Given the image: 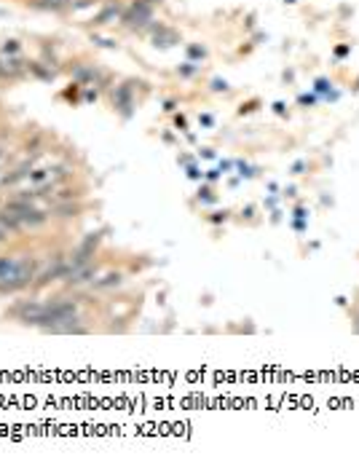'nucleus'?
<instances>
[{"label": "nucleus", "instance_id": "f257e3e1", "mask_svg": "<svg viewBox=\"0 0 359 469\" xmlns=\"http://www.w3.org/2000/svg\"><path fill=\"white\" fill-rule=\"evenodd\" d=\"M40 260L35 252H22L19 255V266H16V274L8 284H0V298H8V295H19L25 290H32L38 271H40Z\"/></svg>", "mask_w": 359, "mask_h": 469}, {"label": "nucleus", "instance_id": "f03ea898", "mask_svg": "<svg viewBox=\"0 0 359 469\" xmlns=\"http://www.w3.org/2000/svg\"><path fill=\"white\" fill-rule=\"evenodd\" d=\"M67 274V249H54L40 260V271L32 284V293H40L46 287H51L54 282H62Z\"/></svg>", "mask_w": 359, "mask_h": 469}, {"label": "nucleus", "instance_id": "7ed1b4c3", "mask_svg": "<svg viewBox=\"0 0 359 469\" xmlns=\"http://www.w3.org/2000/svg\"><path fill=\"white\" fill-rule=\"evenodd\" d=\"M78 314H81V301H78L76 295H54V298L46 301L43 322H40L38 330L43 332L46 328L59 325V322H65V319H70V317H78Z\"/></svg>", "mask_w": 359, "mask_h": 469}, {"label": "nucleus", "instance_id": "20e7f679", "mask_svg": "<svg viewBox=\"0 0 359 469\" xmlns=\"http://www.w3.org/2000/svg\"><path fill=\"white\" fill-rule=\"evenodd\" d=\"M43 311H46V301H38V298H19L5 308V317L25 325V328H40L43 322Z\"/></svg>", "mask_w": 359, "mask_h": 469}, {"label": "nucleus", "instance_id": "39448f33", "mask_svg": "<svg viewBox=\"0 0 359 469\" xmlns=\"http://www.w3.org/2000/svg\"><path fill=\"white\" fill-rule=\"evenodd\" d=\"M121 25L126 30H137V32H148L153 27V5L145 0H135L129 8H124L121 14Z\"/></svg>", "mask_w": 359, "mask_h": 469}, {"label": "nucleus", "instance_id": "423d86ee", "mask_svg": "<svg viewBox=\"0 0 359 469\" xmlns=\"http://www.w3.org/2000/svg\"><path fill=\"white\" fill-rule=\"evenodd\" d=\"M100 274H102V266L97 260H91V263L81 266V268L70 271V274L62 279V284H65V290H81V287H89Z\"/></svg>", "mask_w": 359, "mask_h": 469}, {"label": "nucleus", "instance_id": "0eeeda50", "mask_svg": "<svg viewBox=\"0 0 359 469\" xmlns=\"http://www.w3.org/2000/svg\"><path fill=\"white\" fill-rule=\"evenodd\" d=\"M49 215L51 220L73 222L83 218V204L81 201H56V204H49Z\"/></svg>", "mask_w": 359, "mask_h": 469}, {"label": "nucleus", "instance_id": "6e6552de", "mask_svg": "<svg viewBox=\"0 0 359 469\" xmlns=\"http://www.w3.org/2000/svg\"><path fill=\"white\" fill-rule=\"evenodd\" d=\"M46 335H89L91 328L89 325H83V317H70V319H65V322H59V325H51V328H46Z\"/></svg>", "mask_w": 359, "mask_h": 469}, {"label": "nucleus", "instance_id": "1a4fd4ad", "mask_svg": "<svg viewBox=\"0 0 359 469\" xmlns=\"http://www.w3.org/2000/svg\"><path fill=\"white\" fill-rule=\"evenodd\" d=\"M124 279L126 274L124 271H108V274H100L89 287L94 290V293H111V290H118L121 284H124Z\"/></svg>", "mask_w": 359, "mask_h": 469}, {"label": "nucleus", "instance_id": "9d476101", "mask_svg": "<svg viewBox=\"0 0 359 469\" xmlns=\"http://www.w3.org/2000/svg\"><path fill=\"white\" fill-rule=\"evenodd\" d=\"M121 14H124V5L115 0V3H105L102 11L97 16H91V25L94 27H105V25H113V22H121Z\"/></svg>", "mask_w": 359, "mask_h": 469}, {"label": "nucleus", "instance_id": "9b49d317", "mask_svg": "<svg viewBox=\"0 0 359 469\" xmlns=\"http://www.w3.org/2000/svg\"><path fill=\"white\" fill-rule=\"evenodd\" d=\"M0 228L8 233V239H22L27 231H25V225L19 222V218L14 215V212H8L5 207H0Z\"/></svg>", "mask_w": 359, "mask_h": 469}, {"label": "nucleus", "instance_id": "f8f14e48", "mask_svg": "<svg viewBox=\"0 0 359 469\" xmlns=\"http://www.w3.org/2000/svg\"><path fill=\"white\" fill-rule=\"evenodd\" d=\"M113 108L121 111L124 115H129L135 108V97H132V83H124V86H115L113 91Z\"/></svg>", "mask_w": 359, "mask_h": 469}, {"label": "nucleus", "instance_id": "ddd939ff", "mask_svg": "<svg viewBox=\"0 0 359 469\" xmlns=\"http://www.w3.org/2000/svg\"><path fill=\"white\" fill-rule=\"evenodd\" d=\"M148 32H153V43H156V46H161V49H169V46L180 43L177 30L166 27V25H156V22H153V27L148 30Z\"/></svg>", "mask_w": 359, "mask_h": 469}, {"label": "nucleus", "instance_id": "4468645a", "mask_svg": "<svg viewBox=\"0 0 359 469\" xmlns=\"http://www.w3.org/2000/svg\"><path fill=\"white\" fill-rule=\"evenodd\" d=\"M22 153H25V156L40 159V156L46 153V135H43V132H32V135L25 139V145H22Z\"/></svg>", "mask_w": 359, "mask_h": 469}, {"label": "nucleus", "instance_id": "2eb2a0df", "mask_svg": "<svg viewBox=\"0 0 359 469\" xmlns=\"http://www.w3.org/2000/svg\"><path fill=\"white\" fill-rule=\"evenodd\" d=\"M27 73L35 76V78H40V81H54L56 78V70L49 67L46 62H27Z\"/></svg>", "mask_w": 359, "mask_h": 469}, {"label": "nucleus", "instance_id": "dca6fc26", "mask_svg": "<svg viewBox=\"0 0 359 469\" xmlns=\"http://www.w3.org/2000/svg\"><path fill=\"white\" fill-rule=\"evenodd\" d=\"M0 54H3V56H19V54H22V46H19V41H5V43L0 46Z\"/></svg>", "mask_w": 359, "mask_h": 469}, {"label": "nucleus", "instance_id": "f3484780", "mask_svg": "<svg viewBox=\"0 0 359 469\" xmlns=\"http://www.w3.org/2000/svg\"><path fill=\"white\" fill-rule=\"evenodd\" d=\"M89 5H97V0H73L70 11H73V14H78V11H83V8H89Z\"/></svg>", "mask_w": 359, "mask_h": 469}, {"label": "nucleus", "instance_id": "a211bd4d", "mask_svg": "<svg viewBox=\"0 0 359 469\" xmlns=\"http://www.w3.org/2000/svg\"><path fill=\"white\" fill-rule=\"evenodd\" d=\"M188 56H191V59H204V56H207V49H204V46H188Z\"/></svg>", "mask_w": 359, "mask_h": 469}, {"label": "nucleus", "instance_id": "6ab92c4d", "mask_svg": "<svg viewBox=\"0 0 359 469\" xmlns=\"http://www.w3.org/2000/svg\"><path fill=\"white\" fill-rule=\"evenodd\" d=\"M83 100H86V102L97 100V89H89V86H86V91H83Z\"/></svg>", "mask_w": 359, "mask_h": 469}, {"label": "nucleus", "instance_id": "aec40b11", "mask_svg": "<svg viewBox=\"0 0 359 469\" xmlns=\"http://www.w3.org/2000/svg\"><path fill=\"white\" fill-rule=\"evenodd\" d=\"M198 198H204V201H215V196H212L209 188H201V191H198Z\"/></svg>", "mask_w": 359, "mask_h": 469}, {"label": "nucleus", "instance_id": "412c9836", "mask_svg": "<svg viewBox=\"0 0 359 469\" xmlns=\"http://www.w3.org/2000/svg\"><path fill=\"white\" fill-rule=\"evenodd\" d=\"M228 220V212H215L212 218H209V222H225Z\"/></svg>", "mask_w": 359, "mask_h": 469}, {"label": "nucleus", "instance_id": "4be33fe9", "mask_svg": "<svg viewBox=\"0 0 359 469\" xmlns=\"http://www.w3.org/2000/svg\"><path fill=\"white\" fill-rule=\"evenodd\" d=\"M8 135H11L8 129H3V132H0V150H3L5 145H8Z\"/></svg>", "mask_w": 359, "mask_h": 469}, {"label": "nucleus", "instance_id": "5701e85b", "mask_svg": "<svg viewBox=\"0 0 359 469\" xmlns=\"http://www.w3.org/2000/svg\"><path fill=\"white\" fill-rule=\"evenodd\" d=\"M194 73H196L194 65H188V67H180V76H185V78H188V76H194Z\"/></svg>", "mask_w": 359, "mask_h": 469}, {"label": "nucleus", "instance_id": "b1692460", "mask_svg": "<svg viewBox=\"0 0 359 469\" xmlns=\"http://www.w3.org/2000/svg\"><path fill=\"white\" fill-rule=\"evenodd\" d=\"M8 242H11V239H8V233L0 228V247H3V244H8Z\"/></svg>", "mask_w": 359, "mask_h": 469}]
</instances>
